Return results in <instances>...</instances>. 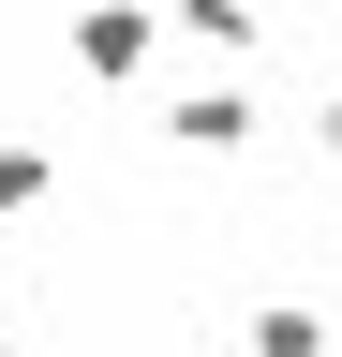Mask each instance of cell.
I'll return each mask as SVG.
<instances>
[{"mask_svg": "<svg viewBox=\"0 0 342 357\" xmlns=\"http://www.w3.org/2000/svg\"><path fill=\"white\" fill-rule=\"evenodd\" d=\"M75 75H90V89H134L149 75V45H164V15H149V0H75Z\"/></svg>", "mask_w": 342, "mask_h": 357, "instance_id": "1", "label": "cell"}, {"mask_svg": "<svg viewBox=\"0 0 342 357\" xmlns=\"http://www.w3.org/2000/svg\"><path fill=\"white\" fill-rule=\"evenodd\" d=\"M238 342H253V357H342L313 298H268V312H253V328H238Z\"/></svg>", "mask_w": 342, "mask_h": 357, "instance_id": "4", "label": "cell"}, {"mask_svg": "<svg viewBox=\"0 0 342 357\" xmlns=\"http://www.w3.org/2000/svg\"><path fill=\"white\" fill-rule=\"evenodd\" d=\"M253 134H268V105H253V89H224V75H208V89H179V105H164V149H194V164H238Z\"/></svg>", "mask_w": 342, "mask_h": 357, "instance_id": "2", "label": "cell"}, {"mask_svg": "<svg viewBox=\"0 0 342 357\" xmlns=\"http://www.w3.org/2000/svg\"><path fill=\"white\" fill-rule=\"evenodd\" d=\"M313 164H342V89H327V105H313Z\"/></svg>", "mask_w": 342, "mask_h": 357, "instance_id": "6", "label": "cell"}, {"mask_svg": "<svg viewBox=\"0 0 342 357\" xmlns=\"http://www.w3.org/2000/svg\"><path fill=\"white\" fill-rule=\"evenodd\" d=\"M149 15H164V30H194V45H253V30H268L253 0H149Z\"/></svg>", "mask_w": 342, "mask_h": 357, "instance_id": "5", "label": "cell"}, {"mask_svg": "<svg viewBox=\"0 0 342 357\" xmlns=\"http://www.w3.org/2000/svg\"><path fill=\"white\" fill-rule=\"evenodd\" d=\"M45 194H60V149L45 134H0V223H30Z\"/></svg>", "mask_w": 342, "mask_h": 357, "instance_id": "3", "label": "cell"}, {"mask_svg": "<svg viewBox=\"0 0 342 357\" xmlns=\"http://www.w3.org/2000/svg\"><path fill=\"white\" fill-rule=\"evenodd\" d=\"M0 357H15V342H0Z\"/></svg>", "mask_w": 342, "mask_h": 357, "instance_id": "7", "label": "cell"}]
</instances>
